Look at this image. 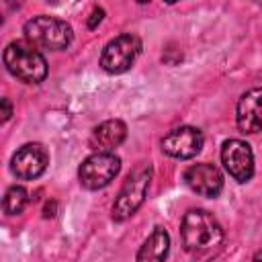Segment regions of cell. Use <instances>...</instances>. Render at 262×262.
<instances>
[{
	"label": "cell",
	"instance_id": "cell-4",
	"mask_svg": "<svg viewBox=\"0 0 262 262\" xmlns=\"http://www.w3.org/2000/svg\"><path fill=\"white\" fill-rule=\"evenodd\" d=\"M25 37L37 47L59 51L72 43L74 33L66 20L41 14V16H35L25 23Z\"/></svg>",
	"mask_w": 262,
	"mask_h": 262
},
{
	"label": "cell",
	"instance_id": "cell-3",
	"mask_svg": "<svg viewBox=\"0 0 262 262\" xmlns=\"http://www.w3.org/2000/svg\"><path fill=\"white\" fill-rule=\"evenodd\" d=\"M149 180H151V166L141 162L137 164L127 180L123 182L115 203H113V219L115 221H125L129 219L145 201V192H147V186H149Z\"/></svg>",
	"mask_w": 262,
	"mask_h": 262
},
{
	"label": "cell",
	"instance_id": "cell-8",
	"mask_svg": "<svg viewBox=\"0 0 262 262\" xmlns=\"http://www.w3.org/2000/svg\"><path fill=\"white\" fill-rule=\"evenodd\" d=\"M12 172L20 180H33L41 176L49 164V154L41 143H25L12 156Z\"/></svg>",
	"mask_w": 262,
	"mask_h": 262
},
{
	"label": "cell",
	"instance_id": "cell-11",
	"mask_svg": "<svg viewBox=\"0 0 262 262\" xmlns=\"http://www.w3.org/2000/svg\"><path fill=\"white\" fill-rule=\"evenodd\" d=\"M235 119L244 133H258L262 129V88H252L239 98Z\"/></svg>",
	"mask_w": 262,
	"mask_h": 262
},
{
	"label": "cell",
	"instance_id": "cell-18",
	"mask_svg": "<svg viewBox=\"0 0 262 262\" xmlns=\"http://www.w3.org/2000/svg\"><path fill=\"white\" fill-rule=\"evenodd\" d=\"M164 2H166V4H174L176 0H164Z\"/></svg>",
	"mask_w": 262,
	"mask_h": 262
},
{
	"label": "cell",
	"instance_id": "cell-12",
	"mask_svg": "<svg viewBox=\"0 0 262 262\" xmlns=\"http://www.w3.org/2000/svg\"><path fill=\"white\" fill-rule=\"evenodd\" d=\"M127 137V125L119 119H111L100 123L92 135H90V145L96 151H113L117 145H121Z\"/></svg>",
	"mask_w": 262,
	"mask_h": 262
},
{
	"label": "cell",
	"instance_id": "cell-13",
	"mask_svg": "<svg viewBox=\"0 0 262 262\" xmlns=\"http://www.w3.org/2000/svg\"><path fill=\"white\" fill-rule=\"evenodd\" d=\"M168 250H170V235L166 233V229H162V227H156L154 231H151V235L143 242V246L139 248V252H137V260L139 262H149V260H154V262H160V260H164L166 256H168Z\"/></svg>",
	"mask_w": 262,
	"mask_h": 262
},
{
	"label": "cell",
	"instance_id": "cell-2",
	"mask_svg": "<svg viewBox=\"0 0 262 262\" xmlns=\"http://www.w3.org/2000/svg\"><path fill=\"white\" fill-rule=\"evenodd\" d=\"M4 66L14 78L27 84H39L47 76V61L37 49V45H33L29 39L12 41L6 45Z\"/></svg>",
	"mask_w": 262,
	"mask_h": 262
},
{
	"label": "cell",
	"instance_id": "cell-19",
	"mask_svg": "<svg viewBox=\"0 0 262 262\" xmlns=\"http://www.w3.org/2000/svg\"><path fill=\"white\" fill-rule=\"evenodd\" d=\"M252 2H256V4H260V6H262V0H252Z\"/></svg>",
	"mask_w": 262,
	"mask_h": 262
},
{
	"label": "cell",
	"instance_id": "cell-14",
	"mask_svg": "<svg viewBox=\"0 0 262 262\" xmlns=\"http://www.w3.org/2000/svg\"><path fill=\"white\" fill-rule=\"evenodd\" d=\"M27 203H29L27 190L23 186H10L6 190V194H4L2 207H4V213L6 215H18V213H23V209L27 207Z\"/></svg>",
	"mask_w": 262,
	"mask_h": 262
},
{
	"label": "cell",
	"instance_id": "cell-6",
	"mask_svg": "<svg viewBox=\"0 0 262 262\" xmlns=\"http://www.w3.org/2000/svg\"><path fill=\"white\" fill-rule=\"evenodd\" d=\"M139 53H141L139 37L131 33H123L104 45L100 55V66L108 74H123L135 63Z\"/></svg>",
	"mask_w": 262,
	"mask_h": 262
},
{
	"label": "cell",
	"instance_id": "cell-7",
	"mask_svg": "<svg viewBox=\"0 0 262 262\" xmlns=\"http://www.w3.org/2000/svg\"><path fill=\"white\" fill-rule=\"evenodd\" d=\"M221 162L229 176L237 182H248L254 176V154L242 139H227L221 145Z\"/></svg>",
	"mask_w": 262,
	"mask_h": 262
},
{
	"label": "cell",
	"instance_id": "cell-15",
	"mask_svg": "<svg viewBox=\"0 0 262 262\" xmlns=\"http://www.w3.org/2000/svg\"><path fill=\"white\" fill-rule=\"evenodd\" d=\"M102 16H104V10L102 8H94L92 14H90V20H88V29H94L102 20Z\"/></svg>",
	"mask_w": 262,
	"mask_h": 262
},
{
	"label": "cell",
	"instance_id": "cell-16",
	"mask_svg": "<svg viewBox=\"0 0 262 262\" xmlns=\"http://www.w3.org/2000/svg\"><path fill=\"white\" fill-rule=\"evenodd\" d=\"M12 115V106H10V100L8 98H2V123H6Z\"/></svg>",
	"mask_w": 262,
	"mask_h": 262
},
{
	"label": "cell",
	"instance_id": "cell-10",
	"mask_svg": "<svg viewBox=\"0 0 262 262\" xmlns=\"http://www.w3.org/2000/svg\"><path fill=\"white\" fill-rule=\"evenodd\" d=\"M186 186L207 199H215L223 188V174L213 164H194L184 172Z\"/></svg>",
	"mask_w": 262,
	"mask_h": 262
},
{
	"label": "cell",
	"instance_id": "cell-20",
	"mask_svg": "<svg viewBox=\"0 0 262 262\" xmlns=\"http://www.w3.org/2000/svg\"><path fill=\"white\" fill-rule=\"evenodd\" d=\"M139 2H149V0H139Z\"/></svg>",
	"mask_w": 262,
	"mask_h": 262
},
{
	"label": "cell",
	"instance_id": "cell-17",
	"mask_svg": "<svg viewBox=\"0 0 262 262\" xmlns=\"http://www.w3.org/2000/svg\"><path fill=\"white\" fill-rule=\"evenodd\" d=\"M254 260H262V250L258 254H254Z\"/></svg>",
	"mask_w": 262,
	"mask_h": 262
},
{
	"label": "cell",
	"instance_id": "cell-1",
	"mask_svg": "<svg viewBox=\"0 0 262 262\" xmlns=\"http://www.w3.org/2000/svg\"><path fill=\"white\" fill-rule=\"evenodd\" d=\"M182 246L194 258L215 256L223 246V229L219 221L203 209L188 211L180 225Z\"/></svg>",
	"mask_w": 262,
	"mask_h": 262
},
{
	"label": "cell",
	"instance_id": "cell-5",
	"mask_svg": "<svg viewBox=\"0 0 262 262\" xmlns=\"http://www.w3.org/2000/svg\"><path fill=\"white\" fill-rule=\"evenodd\" d=\"M119 170H121V160L113 151H96L80 164L78 178L84 188L98 190L108 186L119 174Z\"/></svg>",
	"mask_w": 262,
	"mask_h": 262
},
{
	"label": "cell",
	"instance_id": "cell-9",
	"mask_svg": "<svg viewBox=\"0 0 262 262\" xmlns=\"http://www.w3.org/2000/svg\"><path fill=\"white\" fill-rule=\"evenodd\" d=\"M203 147V133L196 127H178L162 139V149L170 158L190 160Z\"/></svg>",
	"mask_w": 262,
	"mask_h": 262
}]
</instances>
